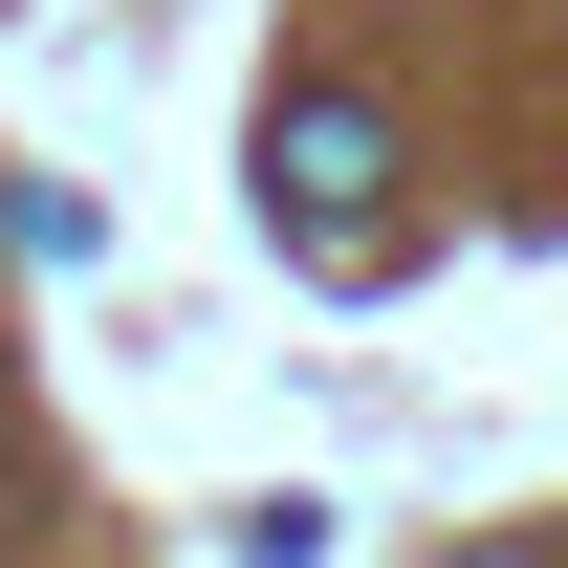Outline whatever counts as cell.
Listing matches in <instances>:
<instances>
[{
    "instance_id": "obj_2",
    "label": "cell",
    "mask_w": 568,
    "mask_h": 568,
    "mask_svg": "<svg viewBox=\"0 0 568 568\" xmlns=\"http://www.w3.org/2000/svg\"><path fill=\"white\" fill-rule=\"evenodd\" d=\"M481 568H547V547H481Z\"/></svg>"
},
{
    "instance_id": "obj_1",
    "label": "cell",
    "mask_w": 568,
    "mask_h": 568,
    "mask_svg": "<svg viewBox=\"0 0 568 568\" xmlns=\"http://www.w3.org/2000/svg\"><path fill=\"white\" fill-rule=\"evenodd\" d=\"M372 175H394V132H372L351 88H306V110L263 132V219L306 241V263H351V241H372Z\"/></svg>"
}]
</instances>
